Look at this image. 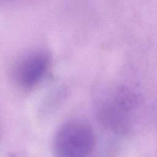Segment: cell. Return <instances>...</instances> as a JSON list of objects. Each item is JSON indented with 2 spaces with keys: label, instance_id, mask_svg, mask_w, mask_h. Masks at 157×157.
<instances>
[{
  "label": "cell",
  "instance_id": "1",
  "mask_svg": "<svg viewBox=\"0 0 157 157\" xmlns=\"http://www.w3.org/2000/svg\"><path fill=\"white\" fill-rule=\"evenodd\" d=\"M96 138L91 125L80 119L63 123L53 139L55 157H89L95 145Z\"/></svg>",
  "mask_w": 157,
  "mask_h": 157
},
{
  "label": "cell",
  "instance_id": "2",
  "mask_svg": "<svg viewBox=\"0 0 157 157\" xmlns=\"http://www.w3.org/2000/svg\"><path fill=\"white\" fill-rule=\"evenodd\" d=\"M51 62L48 53L42 50L31 51L21 56L12 69L15 83L21 88L35 87L47 74Z\"/></svg>",
  "mask_w": 157,
  "mask_h": 157
},
{
  "label": "cell",
  "instance_id": "3",
  "mask_svg": "<svg viewBox=\"0 0 157 157\" xmlns=\"http://www.w3.org/2000/svg\"><path fill=\"white\" fill-rule=\"evenodd\" d=\"M6 157H18V156H16V155H14V154H9V155H8Z\"/></svg>",
  "mask_w": 157,
  "mask_h": 157
}]
</instances>
